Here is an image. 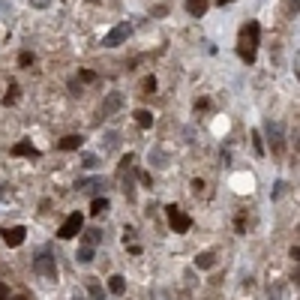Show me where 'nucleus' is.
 <instances>
[{
	"instance_id": "1",
	"label": "nucleus",
	"mask_w": 300,
	"mask_h": 300,
	"mask_svg": "<svg viewBox=\"0 0 300 300\" xmlns=\"http://www.w3.org/2000/svg\"><path fill=\"white\" fill-rule=\"evenodd\" d=\"M258 24L255 21H249L243 30H240V45H237V51H240V57L246 60V63H255V51H258Z\"/></svg>"
},
{
	"instance_id": "2",
	"label": "nucleus",
	"mask_w": 300,
	"mask_h": 300,
	"mask_svg": "<svg viewBox=\"0 0 300 300\" xmlns=\"http://www.w3.org/2000/svg\"><path fill=\"white\" fill-rule=\"evenodd\" d=\"M81 225H84V216H81V213H69V216H66V222L60 225L57 237H60V240H72L75 234L81 231Z\"/></svg>"
},
{
	"instance_id": "3",
	"label": "nucleus",
	"mask_w": 300,
	"mask_h": 300,
	"mask_svg": "<svg viewBox=\"0 0 300 300\" xmlns=\"http://www.w3.org/2000/svg\"><path fill=\"white\" fill-rule=\"evenodd\" d=\"M165 210H168V225H171V228H174L177 234H186V231L192 228V219H189L180 207H174V204H171V207H165Z\"/></svg>"
},
{
	"instance_id": "4",
	"label": "nucleus",
	"mask_w": 300,
	"mask_h": 300,
	"mask_svg": "<svg viewBox=\"0 0 300 300\" xmlns=\"http://www.w3.org/2000/svg\"><path fill=\"white\" fill-rule=\"evenodd\" d=\"M33 267H36V273H39L45 282H57V264H54V258H51V255H45V252H42V255L36 258V264H33Z\"/></svg>"
},
{
	"instance_id": "5",
	"label": "nucleus",
	"mask_w": 300,
	"mask_h": 300,
	"mask_svg": "<svg viewBox=\"0 0 300 300\" xmlns=\"http://www.w3.org/2000/svg\"><path fill=\"white\" fill-rule=\"evenodd\" d=\"M129 33H132V24H117V27H114V30H111V33H108V36L102 39V45L114 48V45H120V42H123V39H126Z\"/></svg>"
},
{
	"instance_id": "6",
	"label": "nucleus",
	"mask_w": 300,
	"mask_h": 300,
	"mask_svg": "<svg viewBox=\"0 0 300 300\" xmlns=\"http://www.w3.org/2000/svg\"><path fill=\"white\" fill-rule=\"evenodd\" d=\"M24 234H27V231H24V225L6 228V231H3V243H6V246H21V243H24Z\"/></svg>"
},
{
	"instance_id": "7",
	"label": "nucleus",
	"mask_w": 300,
	"mask_h": 300,
	"mask_svg": "<svg viewBox=\"0 0 300 300\" xmlns=\"http://www.w3.org/2000/svg\"><path fill=\"white\" fill-rule=\"evenodd\" d=\"M120 102H123V96H120V93H111V96L102 102V117H111V114L120 108Z\"/></svg>"
},
{
	"instance_id": "8",
	"label": "nucleus",
	"mask_w": 300,
	"mask_h": 300,
	"mask_svg": "<svg viewBox=\"0 0 300 300\" xmlns=\"http://www.w3.org/2000/svg\"><path fill=\"white\" fill-rule=\"evenodd\" d=\"M135 123H138L141 129H150V126H153V114H150L147 108H138V111H135Z\"/></svg>"
},
{
	"instance_id": "9",
	"label": "nucleus",
	"mask_w": 300,
	"mask_h": 300,
	"mask_svg": "<svg viewBox=\"0 0 300 300\" xmlns=\"http://www.w3.org/2000/svg\"><path fill=\"white\" fill-rule=\"evenodd\" d=\"M186 12L189 15H204L207 12V0H186Z\"/></svg>"
},
{
	"instance_id": "10",
	"label": "nucleus",
	"mask_w": 300,
	"mask_h": 300,
	"mask_svg": "<svg viewBox=\"0 0 300 300\" xmlns=\"http://www.w3.org/2000/svg\"><path fill=\"white\" fill-rule=\"evenodd\" d=\"M84 144V138L81 135H66L63 141H60V150H78Z\"/></svg>"
},
{
	"instance_id": "11",
	"label": "nucleus",
	"mask_w": 300,
	"mask_h": 300,
	"mask_svg": "<svg viewBox=\"0 0 300 300\" xmlns=\"http://www.w3.org/2000/svg\"><path fill=\"white\" fill-rule=\"evenodd\" d=\"M12 153H15V156H39V150H36V147H30L27 141H21V144H15V147H12Z\"/></svg>"
},
{
	"instance_id": "12",
	"label": "nucleus",
	"mask_w": 300,
	"mask_h": 300,
	"mask_svg": "<svg viewBox=\"0 0 300 300\" xmlns=\"http://www.w3.org/2000/svg\"><path fill=\"white\" fill-rule=\"evenodd\" d=\"M78 261H81V264H90V261H93V246H90V243H81V249H78Z\"/></svg>"
},
{
	"instance_id": "13",
	"label": "nucleus",
	"mask_w": 300,
	"mask_h": 300,
	"mask_svg": "<svg viewBox=\"0 0 300 300\" xmlns=\"http://www.w3.org/2000/svg\"><path fill=\"white\" fill-rule=\"evenodd\" d=\"M105 210H108V201H105V198H93V204H90V213H93V216H102Z\"/></svg>"
},
{
	"instance_id": "14",
	"label": "nucleus",
	"mask_w": 300,
	"mask_h": 300,
	"mask_svg": "<svg viewBox=\"0 0 300 300\" xmlns=\"http://www.w3.org/2000/svg\"><path fill=\"white\" fill-rule=\"evenodd\" d=\"M195 264H198L201 270H210V267H213V255H210V252H201V255L195 258Z\"/></svg>"
},
{
	"instance_id": "15",
	"label": "nucleus",
	"mask_w": 300,
	"mask_h": 300,
	"mask_svg": "<svg viewBox=\"0 0 300 300\" xmlns=\"http://www.w3.org/2000/svg\"><path fill=\"white\" fill-rule=\"evenodd\" d=\"M108 288H111V294H123V288H126L123 285V276H111L108 279Z\"/></svg>"
},
{
	"instance_id": "16",
	"label": "nucleus",
	"mask_w": 300,
	"mask_h": 300,
	"mask_svg": "<svg viewBox=\"0 0 300 300\" xmlns=\"http://www.w3.org/2000/svg\"><path fill=\"white\" fill-rule=\"evenodd\" d=\"M87 291H90V297H93V300H105V294H102L99 282H90V285H87Z\"/></svg>"
},
{
	"instance_id": "17",
	"label": "nucleus",
	"mask_w": 300,
	"mask_h": 300,
	"mask_svg": "<svg viewBox=\"0 0 300 300\" xmlns=\"http://www.w3.org/2000/svg\"><path fill=\"white\" fill-rule=\"evenodd\" d=\"M141 87H144V93H153V90H156V78L150 75V78H144V84H141Z\"/></svg>"
},
{
	"instance_id": "18",
	"label": "nucleus",
	"mask_w": 300,
	"mask_h": 300,
	"mask_svg": "<svg viewBox=\"0 0 300 300\" xmlns=\"http://www.w3.org/2000/svg\"><path fill=\"white\" fill-rule=\"evenodd\" d=\"M18 63H21V66H30V63H33V57H30L27 51H21V54H18Z\"/></svg>"
},
{
	"instance_id": "19",
	"label": "nucleus",
	"mask_w": 300,
	"mask_h": 300,
	"mask_svg": "<svg viewBox=\"0 0 300 300\" xmlns=\"http://www.w3.org/2000/svg\"><path fill=\"white\" fill-rule=\"evenodd\" d=\"M81 81H96V72H90V69H84V72H81Z\"/></svg>"
},
{
	"instance_id": "20",
	"label": "nucleus",
	"mask_w": 300,
	"mask_h": 300,
	"mask_svg": "<svg viewBox=\"0 0 300 300\" xmlns=\"http://www.w3.org/2000/svg\"><path fill=\"white\" fill-rule=\"evenodd\" d=\"M252 138H255V150H258V153H264V144H261V135H258V132H255V135H252Z\"/></svg>"
},
{
	"instance_id": "21",
	"label": "nucleus",
	"mask_w": 300,
	"mask_h": 300,
	"mask_svg": "<svg viewBox=\"0 0 300 300\" xmlns=\"http://www.w3.org/2000/svg\"><path fill=\"white\" fill-rule=\"evenodd\" d=\"M216 3H219V6H222V3H231V0H216Z\"/></svg>"
},
{
	"instance_id": "22",
	"label": "nucleus",
	"mask_w": 300,
	"mask_h": 300,
	"mask_svg": "<svg viewBox=\"0 0 300 300\" xmlns=\"http://www.w3.org/2000/svg\"><path fill=\"white\" fill-rule=\"evenodd\" d=\"M75 300H81V297H75Z\"/></svg>"
}]
</instances>
